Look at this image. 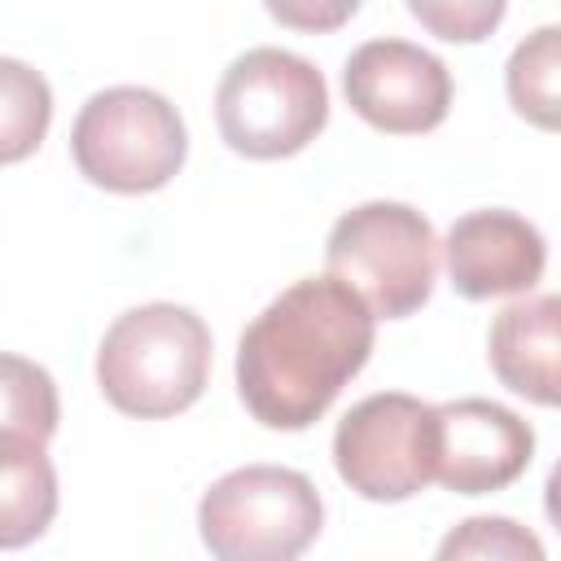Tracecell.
Instances as JSON below:
<instances>
[{
  "instance_id": "7",
  "label": "cell",
  "mask_w": 561,
  "mask_h": 561,
  "mask_svg": "<svg viewBox=\"0 0 561 561\" xmlns=\"http://www.w3.org/2000/svg\"><path fill=\"white\" fill-rule=\"evenodd\" d=\"M333 465L373 504L412 500L434 482V403L403 390L359 399L333 430Z\"/></svg>"
},
{
  "instance_id": "4",
  "label": "cell",
  "mask_w": 561,
  "mask_h": 561,
  "mask_svg": "<svg viewBox=\"0 0 561 561\" xmlns=\"http://www.w3.org/2000/svg\"><path fill=\"white\" fill-rule=\"evenodd\" d=\"M324 526L316 482L285 465H241L206 486L197 535L215 561H298Z\"/></svg>"
},
{
  "instance_id": "11",
  "label": "cell",
  "mask_w": 561,
  "mask_h": 561,
  "mask_svg": "<svg viewBox=\"0 0 561 561\" xmlns=\"http://www.w3.org/2000/svg\"><path fill=\"white\" fill-rule=\"evenodd\" d=\"M486 355L513 394L561 408V294L508 302L486 333Z\"/></svg>"
},
{
  "instance_id": "15",
  "label": "cell",
  "mask_w": 561,
  "mask_h": 561,
  "mask_svg": "<svg viewBox=\"0 0 561 561\" xmlns=\"http://www.w3.org/2000/svg\"><path fill=\"white\" fill-rule=\"evenodd\" d=\"M434 561H548L539 535L530 526H522L517 517H500V513H478L456 522L443 539Z\"/></svg>"
},
{
  "instance_id": "1",
  "label": "cell",
  "mask_w": 561,
  "mask_h": 561,
  "mask_svg": "<svg viewBox=\"0 0 561 561\" xmlns=\"http://www.w3.org/2000/svg\"><path fill=\"white\" fill-rule=\"evenodd\" d=\"M373 311L337 276H302L241 333L237 390L267 430L316 425L373 355Z\"/></svg>"
},
{
  "instance_id": "12",
  "label": "cell",
  "mask_w": 561,
  "mask_h": 561,
  "mask_svg": "<svg viewBox=\"0 0 561 561\" xmlns=\"http://www.w3.org/2000/svg\"><path fill=\"white\" fill-rule=\"evenodd\" d=\"M0 465H4L0 543L22 548V543L39 539L57 513V473L39 443H22V438H4V434H0Z\"/></svg>"
},
{
  "instance_id": "2",
  "label": "cell",
  "mask_w": 561,
  "mask_h": 561,
  "mask_svg": "<svg viewBox=\"0 0 561 561\" xmlns=\"http://www.w3.org/2000/svg\"><path fill=\"white\" fill-rule=\"evenodd\" d=\"M210 377V329L193 307L145 302L123 311L96 346L101 394L140 421L193 408Z\"/></svg>"
},
{
  "instance_id": "3",
  "label": "cell",
  "mask_w": 561,
  "mask_h": 561,
  "mask_svg": "<svg viewBox=\"0 0 561 561\" xmlns=\"http://www.w3.org/2000/svg\"><path fill=\"white\" fill-rule=\"evenodd\" d=\"M215 123L232 153L289 158L329 123L324 75L289 48H245L215 88Z\"/></svg>"
},
{
  "instance_id": "8",
  "label": "cell",
  "mask_w": 561,
  "mask_h": 561,
  "mask_svg": "<svg viewBox=\"0 0 561 561\" xmlns=\"http://www.w3.org/2000/svg\"><path fill=\"white\" fill-rule=\"evenodd\" d=\"M351 110L390 136L434 131L451 110L447 66L412 39H368L342 66Z\"/></svg>"
},
{
  "instance_id": "14",
  "label": "cell",
  "mask_w": 561,
  "mask_h": 561,
  "mask_svg": "<svg viewBox=\"0 0 561 561\" xmlns=\"http://www.w3.org/2000/svg\"><path fill=\"white\" fill-rule=\"evenodd\" d=\"M53 118V92L39 70L18 57H0V158L22 162L39 149Z\"/></svg>"
},
{
  "instance_id": "18",
  "label": "cell",
  "mask_w": 561,
  "mask_h": 561,
  "mask_svg": "<svg viewBox=\"0 0 561 561\" xmlns=\"http://www.w3.org/2000/svg\"><path fill=\"white\" fill-rule=\"evenodd\" d=\"M355 0H329V4H267V13L276 18V22H289V26H302V31H333V26H342L346 18H355Z\"/></svg>"
},
{
  "instance_id": "19",
  "label": "cell",
  "mask_w": 561,
  "mask_h": 561,
  "mask_svg": "<svg viewBox=\"0 0 561 561\" xmlns=\"http://www.w3.org/2000/svg\"><path fill=\"white\" fill-rule=\"evenodd\" d=\"M543 513H548V522L561 530V460H557L552 473H548V486H543Z\"/></svg>"
},
{
  "instance_id": "6",
  "label": "cell",
  "mask_w": 561,
  "mask_h": 561,
  "mask_svg": "<svg viewBox=\"0 0 561 561\" xmlns=\"http://www.w3.org/2000/svg\"><path fill=\"white\" fill-rule=\"evenodd\" d=\"M329 276L346 280L373 316L403 320L421 311L438 276V237L408 202H364L337 215L324 241Z\"/></svg>"
},
{
  "instance_id": "13",
  "label": "cell",
  "mask_w": 561,
  "mask_h": 561,
  "mask_svg": "<svg viewBox=\"0 0 561 561\" xmlns=\"http://www.w3.org/2000/svg\"><path fill=\"white\" fill-rule=\"evenodd\" d=\"M504 92L526 123L543 131H561V22L535 26L508 53Z\"/></svg>"
},
{
  "instance_id": "10",
  "label": "cell",
  "mask_w": 561,
  "mask_h": 561,
  "mask_svg": "<svg viewBox=\"0 0 561 561\" xmlns=\"http://www.w3.org/2000/svg\"><path fill=\"white\" fill-rule=\"evenodd\" d=\"M443 259L451 289L478 302V298L535 289L548 263V245L526 215L491 206V210H469L447 228Z\"/></svg>"
},
{
  "instance_id": "9",
  "label": "cell",
  "mask_w": 561,
  "mask_h": 561,
  "mask_svg": "<svg viewBox=\"0 0 561 561\" xmlns=\"http://www.w3.org/2000/svg\"><path fill=\"white\" fill-rule=\"evenodd\" d=\"M535 430L495 399L434 403V482L456 495L504 491L526 473Z\"/></svg>"
},
{
  "instance_id": "5",
  "label": "cell",
  "mask_w": 561,
  "mask_h": 561,
  "mask_svg": "<svg viewBox=\"0 0 561 561\" xmlns=\"http://www.w3.org/2000/svg\"><path fill=\"white\" fill-rule=\"evenodd\" d=\"M70 153L83 180L110 193H153L175 180L188 153L180 110L136 83L101 88L70 127Z\"/></svg>"
},
{
  "instance_id": "17",
  "label": "cell",
  "mask_w": 561,
  "mask_h": 561,
  "mask_svg": "<svg viewBox=\"0 0 561 561\" xmlns=\"http://www.w3.org/2000/svg\"><path fill=\"white\" fill-rule=\"evenodd\" d=\"M408 13L443 39L478 44L504 22V0H408Z\"/></svg>"
},
{
  "instance_id": "16",
  "label": "cell",
  "mask_w": 561,
  "mask_h": 561,
  "mask_svg": "<svg viewBox=\"0 0 561 561\" xmlns=\"http://www.w3.org/2000/svg\"><path fill=\"white\" fill-rule=\"evenodd\" d=\"M53 430H57L53 377L22 355H4V438L44 447L53 438Z\"/></svg>"
}]
</instances>
